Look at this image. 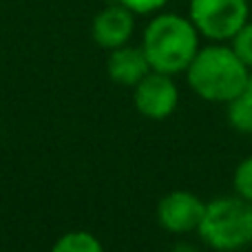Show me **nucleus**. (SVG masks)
Listing matches in <instances>:
<instances>
[{"label":"nucleus","mask_w":252,"mask_h":252,"mask_svg":"<svg viewBox=\"0 0 252 252\" xmlns=\"http://www.w3.org/2000/svg\"><path fill=\"white\" fill-rule=\"evenodd\" d=\"M142 49L153 71L159 73H182L188 69L199 51V31L190 18L177 13H159L144 29Z\"/></svg>","instance_id":"1"},{"label":"nucleus","mask_w":252,"mask_h":252,"mask_svg":"<svg viewBox=\"0 0 252 252\" xmlns=\"http://www.w3.org/2000/svg\"><path fill=\"white\" fill-rule=\"evenodd\" d=\"M250 69L239 60L232 47H201L186 69L190 89L206 102L228 104L244 89Z\"/></svg>","instance_id":"2"},{"label":"nucleus","mask_w":252,"mask_h":252,"mask_svg":"<svg viewBox=\"0 0 252 252\" xmlns=\"http://www.w3.org/2000/svg\"><path fill=\"white\" fill-rule=\"evenodd\" d=\"M197 232L213 250L235 252L246 248L252 244V204L239 195L208 201Z\"/></svg>","instance_id":"3"},{"label":"nucleus","mask_w":252,"mask_h":252,"mask_svg":"<svg viewBox=\"0 0 252 252\" xmlns=\"http://www.w3.org/2000/svg\"><path fill=\"white\" fill-rule=\"evenodd\" d=\"M248 16V0H190L188 4V18L195 29L213 42L232 40Z\"/></svg>","instance_id":"4"},{"label":"nucleus","mask_w":252,"mask_h":252,"mask_svg":"<svg viewBox=\"0 0 252 252\" xmlns=\"http://www.w3.org/2000/svg\"><path fill=\"white\" fill-rule=\"evenodd\" d=\"M135 109L148 120H166L175 113L179 104V89L173 75L151 71L142 82L135 84Z\"/></svg>","instance_id":"5"},{"label":"nucleus","mask_w":252,"mask_h":252,"mask_svg":"<svg viewBox=\"0 0 252 252\" xmlns=\"http://www.w3.org/2000/svg\"><path fill=\"white\" fill-rule=\"evenodd\" d=\"M206 204L188 190H173L157 204V221L173 235H184L199 228Z\"/></svg>","instance_id":"6"},{"label":"nucleus","mask_w":252,"mask_h":252,"mask_svg":"<svg viewBox=\"0 0 252 252\" xmlns=\"http://www.w3.org/2000/svg\"><path fill=\"white\" fill-rule=\"evenodd\" d=\"M133 16L135 13L120 2L102 9L93 20V40H95L97 47L113 51V49L128 44L135 29Z\"/></svg>","instance_id":"7"},{"label":"nucleus","mask_w":252,"mask_h":252,"mask_svg":"<svg viewBox=\"0 0 252 252\" xmlns=\"http://www.w3.org/2000/svg\"><path fill=\"white\" fill-rule=\"evenodd\" d=\"M106 69H109V78L115 84H122V87H135L153 71L144 49L128 47V44L111 51Z\"/></svg>","instance_id":"8"},{"label":"nucleus","mask_w":252,"mask_h":252,"mask_svg":"<svg viewBox=\"0 0 252 252\" xmlns=\"http://www.w3.org/2000/svg\"><path fill=\"white\" fill-rule=\"evenodd\" d=\"M228 122L239 133H252V71L244 89L228 102Z\"/></svg>","instance_id":"9"},{"label":"nucleus","mask_w":252,"mask_h":252,"mask_svg":"<svg viewBox=\"0 0 252 252\" xmlns=\"http://www.w3.org/2000/svg\"><path fill=\"white\" fill-rule=\"evenodd\" d=\"M51 252H104V246L100 244L97 237H93L91 232L75 230L66 232L53 244Z\"/></svg>","instance_id":"10"},{"label":"nucleus","mask_w":252,"mask_h":252,"mask_svg":"<svg viewBox=\"0 0 252 252\" xmlns=\"http://www.w3.org/2000/svg\"><path fill=\"white\" fill-rule=\"evenodd\" d=\"M230 47L239 56V60L252 71V20H248L237 31L235 38L230 40Z\"/></svg>","instance_id":"11"},{"label":"nucleus","mask_w":252,"mask_h":252,"mask_svg":"<svg viewBox=\"0 0 252 252\" xmlns=\"http://www.w3.org/2000/svg\"><path fill=\"white\" fill-rule=\"evenodd\" d=\"M232 182H235L237 195L244 197V199H248L252 204V155L246 157V159L237 166Z\"/></svg>","instance_id":"12"},{"label":"nucleus","mask_w":252,"mask_h":252,"mask_svg":"<svg viewBox=\"0 0 252 252\" xmlns=\"http://www.w3.org/2000/svg\"><path fill=\"white\" fill-rule=\"evenodd\" d=\"M120 4H124L126 9H130L133 13H155L164 7L168 0H118Z\"/></svg>","instance_id":"13"}]
</instances>
